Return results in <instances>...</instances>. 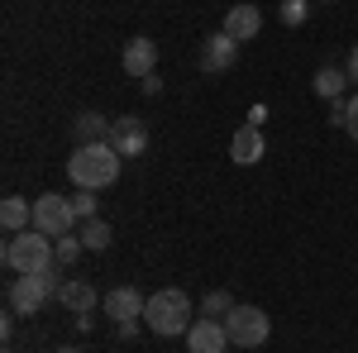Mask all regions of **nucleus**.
Listing matches in <instances>:
<instances>
[{
	"instance_id": "nucleus-14",
	"label": "nucleus",
	"mask_w": 358,
	"mask_h": 353,
	"mask_svg": "<svg viewBox=\"0 0 358 353\" xmlns=\"http://www.w3.org/2000/svg\"><path fill=\"white\" fill-rule=\"evenodd\" d=\"M57 301H62V305H67L72 315H82V310H96V305H101L106 296H101V291H96L91 282H67V287L57 291Z\"/></svg>"
},
{
	"instance_id": "nucleus-26",
	"label": "nucleus",
	"mask_w": 358,
	"mask_h": 353,
	"mask_svg": "<svg viewBox=\"0 0 358 353\" xmlns=\"http://www.w3.org/2000/svg\"><path fill=\"white\" fill-rule=\"evenodd\" d=\"M143 91H148V96H158V91H163V77H158V72H153V77H143Z\"/></svg>"
},
{
	"instance_id": "nucleus-22",
	"label": "nucleus",
	"mask_w": 358,
	"mask_h": 353,
	"mask_svg": "<svg viewBox=\"0 0 358 353\" xmlns=\"http://www.w3.org/2000/svg\"><path fill=\"white\" fill-rule=\"evenodd\" d=\"M72 206H77V215H82V219H96V191H77Z\"/></svg>"
},
{
	"instance_id": "nucleus-19",
	"label": "nucleus",
	"mask_w": 358,
	"mask_h": 353,
	"mask_svg": "<svg viewBox=\"0 0 358 353\" xmlns=\"http://www.w3.org/2000/svg\"><path fill=\"white\" fill-rule=\"evenodd\" d=\"M234 305H239V301L229 296V291H206V296H201V315H210V320H224Z\"/></svg>"
},
{
	"instance_id": "nucleus-25",
	"label": "nucleus",
	"mask_w": 358,
	"mask_h": 353,
	"mask_svg": "<svg viewBox=\"0 0 358 353\" xmlns=\"http://www.w3.org/2000/svg\"><path fill=\"white\" fill-rule=\"evenodd\" d=\"M138 325H143V320H124V325H115V334H120V339H134Z\"/></svg>"
},
{
	"instance_id": "nucleus-6",
	"label": "nucleus",
	"mask_w": 358,
	"mask_h": 353,
	"mask_svg": "<svg viewBox=\"0 0 358 353\" xmlns=\"http://www.w3.org/2000/svg\"><path fill=\"white\" fill-rule=\"evenodd\" d=\"M48 301H53V287H48L38 272H24V277H15V282L5 287V305H10L15 315H38Z\"/></svg>"
},
{
	"instance_id": "nucleus-2",
	"label": "nucleus",
	"mask_w": 358,
	"mask_h": 353,
	"mask_svg": "<svg viewBox=\"0 0 358 353\" xmlns=\"http://www.w3.org/2000/svg\"><path fill=\"white\" fill-rule=\"evenodd\" d=\"M143 325L153 329V334H163V339L187 334V329L196 325V320H192V296H187V291H177V287L153 291V296H148V305H143Z\"/></svg>"
},
{
	"instance_id": "nucleus-23",
	"label": "nucleus",
	"mask_w": 358,
	"mask_h": 353,
	"mask_svg": "<svg viewBox=\"0 0 358 353\" xmlns=\"http://www.w3.org/2000/svg\"><path fill=\"white\" fill-rule=\"evenodd\" d=\"M349 120V101H330V124H344Z\"/></svg>"
},
{
	"instance_id": "nucleus-15",
	"label": "nucleus",
	"mask_w": 358,
	"mask_h": 353,
	"mask_svg": "<svg viewBox=\"0 0 358 353\" xmlns=\"http://www.w3.org/2000/svg\"><path fill=\"white\" fill-rule=\"evenodd\" d=\"M0 224H5L10 234H24V229H34V206H24L20 196H5V206H0Z\"/></svg>"
},
{
	"instance_id": "nucleus-20",
	"label": "nucleus",
	"mask_w": 358,
	"mask_h": 353,
	"mask_svg": "<svg viewBox=\"0 0 358 353\" xmlns=\"http://www.w3.org/2000/svg\"><path fill=\"white\" fill-rule=\"evenodd\" d=\"M53 248H57V263H77V258L86 253L82 234H62V239H53Z\"/></svg>"
},
{
	"instance_id": "nucleus-3",
	"label": "nucleus",
	"mask_w": 358,
	"mask_h": 353,
	"mask_svg": "<svg viewBox=\"0 0 358 353\" xmlns=\"http://www.w3.org/2000/svg\"><path fill=\"white\" fill-rule=\"evenodd\" d=\"M5 268L15 272V277H24V272H43L57 263V248L48 234H38V229H24V234H10L5 239Z\"/></svg>"
},
{
	"instance_id": "nucleus-18",
	"label": "nucleus",
	"mask_w": 358,
	"mask_h": 353,
	"mask_svg": "<svg viewBox=\"0 0 358 353\" xmlns=\"http://www.w3.org/2000/svg\"><path fill=\"white\" fill-rule=\"evenodd\" d=\"M77 234H82V244L91 248V253L110 248V239H115V229H110V224H106L101 215H96V219H82V229H77Z\"/></svg>"
},
{
	"instance_id": "nucleus-9",
	"label": "nucleus",
	"mask_w": 358,
	"mask_h": 353,
	"mask_svg": "<svg viewBox=\"0 0 358 353\" xmlns=\"http://www.w3.org/2000/svg\"><path fill=\"white\" fill-rule=\"evenodd\" d=\"M106 315H110L115 325H124V320H143V305H148V296L138 291V287H115V291H106Z\"/></svg>"
},
{
	"instance_id": "nucleus-12",
	"label": "nucleus",
	"mask_w": 358,
	"mask_h": 353,
	"mask_svg": "<svg viewBox=\"0 0 358 353\" xmlns=\"http://www.w3.org/2000/svg\"><path fill=\"white\" fill-rule=\"evenodd\" d=\"M258 24H263V15H258V5H234L229 15H224V34L234 38V43H248V38H258Z\"/></svg>"
},
{
	"instance_id": "nucleus-24",
	"label": "nucleus",
	"mask_w": 358,
	"mask_h": 353,
	"mask_svg": "<svg viewBox=\"0 0 358 353\" xmlns=\"http://www.w3.org/2000/svg\"><path fill=\"white\" fill-rule=\"evenodd\" d=\"M344 129H349V138H358V96L349 101V120H344Z\"/></svg>"
},
{
	"instance_id": "nucleus-8",
	"label": "nucleus",
	"mask_w": 358,
	"mask_h": 353,
	"mask_svg": "<svg viewBox=\"0 0 358 353\" xmlns=\"http://www.w3.org/2000/svg\"><path fill=\"white\" fill-rule=\"evenodd\" d=\"M224 349H229V329H224V320L201 315V320L187 329V353H224Z\"/></svg>"
},
{
	"instance_id": "nucleus-29",
	"label": "nucleus",
	"mask_w": 358,
	"mask_h": 353,
	"mask_svg": "<svg viewBox=\"0 0 358 353\" xmlns=\"http://www.w3.org/2000/svg\"><path fill=\"white\" fill-rule=\"evenodd\" d=\"M320 5H334V0H320Z\"/></svg>"
},
{
	"instance_id": "nucleus-21",
	"label": "nucleus",
	"mask_w": 358,
	"mask_h": 353,
	"mask_svg": "<svg viewBox=\"0 0 358 353\" xmlns=\"http://www.w3.org/2000/svg\"><path fill=\"white\" fill-rule=\"evenodd\" d=\"M306 10H310V0H282V24H306Z\"/></svg>"
},
{
	"instance_id": "nucleus-5",
	"label": "nucleus",
	"mask_w": 358,
	"mask_h": 353,
	"mask_svg": "<svg viewBox=\"0 0 358 353\" xmlns=\"http://www.w3.org/2000/svg\"><path fill=\"white\" fill-rule=\"evenodd\" d=\"M77 206H72V196H57V191H43L38 201H34V229L38 234H48V239H62V234H72V224H77Z\"/></svg>"
},
{
	"instance_id": "nucleus-16",
	"label": "nucleus",
	"mask_w": 358,
	"mask_h": 353,
	"mask_svg": "<svg viewBox=\"0 0 358 353\" xmlns=\"http://www.w3.org/2000/svg\"><path fill=\"white\" fill-rule=\"evenodd\" d=\"M344 82H349V67H320V72L310 77V86H315V96H320V101H339Z\"/></svg>"
},
{
	"instance_id": "nucleus-4",
	"label": "nucleus",
	"mask_w": 358,
	"mask_h": 353,
	"mask_svg": "<svg viewBox=\"0 0 358 353\" xmlns=\"http://www.w3.org/2000/svg\"><path fill=\"white\" fill-rule=\"evenodd\" d=\"M224 329H229V344L234 349H263L268 344V334H273V320L258 310V305H234L229 315H224Z\"/></svg>"
},
{
	"instance_id": "nucleus-10",
	"label": "nucleus",
	"mask_w": 358,
	"mask_h": 353,
	"mask_svg": "<svg viewBox=\"0 0 358 353\" xmlns=\"http://www.w3.org/2000/svg\"><path fill=\"white\" fill-rule=\"evenodd\" d=\"M120 62H124V72H129V77L143 82V77H153V72H158V43L138 34V38L124 43V57H120Z\"/></svg>"
},
{
	"instance_id": "nucleus-27",
	"label": "nucleus",
	"mask_w": 358,
	"mask_h": 353,
	"mask_svg": "<svg viewBox=\"0 0 358 353\" xmlns=\"http://www.w3.org/2000/svg\"><path fill=\"white\" fill-rule=\"evenodd\" d=\"M349 82H358V43H354V53H349Z\"/></svg>"
},
{
	"instance_id": "nucleus-28",
	"label": "nucleus",
	"mask_w": 358,
	"mask_h": 353,
	"mask_svg": "<svg viewBox=\"0 0 358 353\" xmlns=\"http://www.w3.org/2000/svg\"><path fill=\"white\" fill-rule=\"evenodd\" d=\"M57 353H91V349H57Z\"/></svg>"
},
{
	"instance_id": "nucleus-11",
	"label": "nucleus",
	"mask_w": 358,
	"mask_h": 353,
	"mask_svg": "<svg viewBox=\"0 0 358 353\" xmlns=\"http://www.w3.org/2000/svg\"><path fill=\"white\" fill-rule=\"evenodd\" d=\"M234 57H239V43L220 29V34H210L206 48H201V72H224V67H234Z\"/></svg>"
},
{
	"instance_id": "nucleus-17",
	"label": "nucleus",
	"mask_w": 358,
	"mask_h": 353,
	"mask_svg": "<svg viewBox=\"0 0 358 353\" xmlns=\"http://www.w3.org/2000/svg\"><path fill=\"white\" fill-rule=\"evenodd\" d=\"M110 134V120L106 115H91V110H82L77 120H72V138H82V143H96V138Z\"/></svg>"
},
{
	"instance_id": "nucleus-30",
	"label": "nucleus",
	"mask_w": 358,
	"mask_h": 353,
	"mask_svg": "<svg viewBox=\"0 0 358 353\" xmlns=\"http://www.w3.org/2000/svg\"><path fill=\"white\" fill-rule=\"evenodd\" d=\"M5 353H15V349H5Z\"/></svg>"
},
{
	"instance_id": "nucleus-13",
	"label": "nucleus",
	"mask_w": 358,
	"mask_h": 353,
	"mask_svg": "<svg viewBox=\"0 0 358 353\" xmlns=\"http://www.w3.org/2000/svg\"><path fill=\"white\" fill-rule=\"evenodd\" d=\"M268 153V143H263V134H258V124H244L239 134L229 138V158L234 163H244V167H253L258 158Z\"/></svg>"
},
{
	"instance_id": "nucleus-7",
	"label": "nucleus",
	"mask_w": 358,
	"mask_h": 353,
	"mask_svg": "<svg viewBox=\"0 0 358 353\" xmlns=\"http://www.w3.org/2000/svg\"><path fill=\"white\" fill-rule=\"evenodd\" d=\"M110 148L120 153V158H138L143 148H148V129H143V120L138 115H120V120H110Z\"/></svg>"
},
{
	"instance_id": "nucleus-1",
	"label": "nucleus",
	"mask_w": 358,
	"mask_h": 353,
	"mask_svg": "<svg viewBox=\"0 0 358 353\" xmlns=\"http://www.w3.org/2000/svg\"><path fill=\"white\" fill-rule=\"evenodd\" d=\"M120 153L110 148V138H96V143H77L72 158H67V177L77 191H106L120 182Z\"/></svg>"
}]
</instances>
